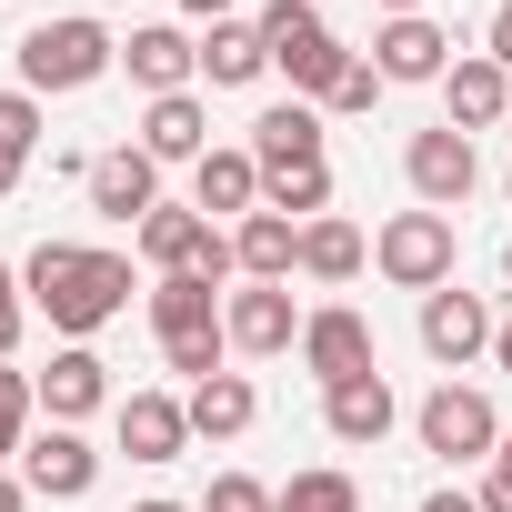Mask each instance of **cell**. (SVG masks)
<instances>
[{
  "label": "cell",
  "instance_id": "16",
  "mask_svg": "<svg viewBox=\"0 0 512 512\" xmlns=\"http://www.w3.org/2000/svg\"><path fill=\"white\" fill-rule=\"evenodd\" d=\"M392 422H402V402H392V382H382V372H362V382H332V392H322V432H332V442H352V452H372Z\"/></svg>",
  "mask_w": 512,
  "mask_h": 512
},
{
  "label": "cell",
  "instance_id": "5",
  "mask_svg": "<svg viewBox=\"0 0 512 512\" xmlns=\"http://www.w3.org/2000/svg\"><path fill=\"white\" fill-rule=\"evenodd\" d=\"M372 262L392 292H442L452 282V211H392L372 231Z\"/></svg>",
  "mask_w": 512,
  "mask_h": 512
},
{
  "label": "cell",
  "instance_id": "33",
  "mask_svg": "<svg viewBox=\"0 0 512 512\" xmlns=\"http://www.w3.org/2000/svg\"><path fill=\"white\" fill-rule=\"evenodd\" d=\"M21 312H31V292H21V262H0V362H11V342H21Z\"/></svg>",
  "mask_w": 512,
  "mask_h": 512
},
{
  "label": "cell",
  "instance_id": "12",
  "mask_svg": "<svg viewBox=\"0 0 512 512\" xmlns=\"http://www.w3.org/2000/svg\"><path fill=\"white\" fill-rule=\"evenodd\" d=\"M21 482H31L41 502H81V492L101 482V452L81 442V422H51V432H31V452H21Z\"/></svg>",
  "mask_w": 512,
  "mask_h": 512
},
{
  "label": "cell",
  "instance_id": "31",
  "mask_svg": "<svg viewBox=\"0 0 512 512\" xmlns=\"http://www.w3.org/2000/svg\"><path fill=\"white\" fill-rule=\"evenodd\" d=\"M382 91H392V81H382V71H372V61H352V71H342V81H332V101H322V111H342V121H362V111H372V101H382Z\"/></svg>",
  "mask_w": 512,
  "mask_h": 512
},
{
  "label": "cell",
  "instance_id": "7",
  "mask_svg": "<svg viewBox=\"0 0 512 512\" xmlns=\"http://www.w3.org/2000/svg\"><path fill=\"white\" fill-rule=\"evenodd\" d=\"M402 181H412V201H422V211H452V201L482 181L472 131H452V121H442V131H412V141H402Z\"/></svg>",
  "mask_w": 512,
  "mask_h": 512
},
{
  "label": "cell",
  "instance_id": "23",
  "mask_svg": "<svg viewBox=\"0 0 512 512\" xmlns=\"http://www.w3.org/2000/svg\"><path fill=\"white\" fill-rule=\"evenodd\" d=\"M262 71H272L262 21H211V41H201V81H211V91H251Z\"/></svg>",
  "mask_w": 512,
  "mask_h": 512
},
{
  "label": "cell",
  "instance_id": "22",
  "mask_svg": "<svg viewBox=\"0 0 512 512\" xmlns=\"http://www.w3.org/2000/svg\"><path fill=\"white\" fill-rule=\"evenodd\" d=\"M181 402H191V442H241L251 412H262V392H251L241 372H211V382H191Z\"/></svg>",
  "mask_w": 512,
  "mask_h": 512
},
{
  "label": "cell",
  "instance_id": "45",
  "mask_svg": "<svg viewBox=\"0 0 512 512\" xmlns=\"http://www.w3.org/2000/svg\"><path fill=\"white\" fill-rule=\"evenodd\" d=\"M502 191H512V171H502Z\"/></svg>",
  "mask_w": 512,
  "mask_h": 512
},
{
  "label": "cell",
  "instance_id": "41",
  "mask_svg": "<svg viewBox=\"0 0 512 512\" xmlns=\"http://www.w3.org/2000/svg\"><path fill=\"white\" fill-rule=\"evenodd\" d=\"M131 512H201V502H171V492H151V502H131Z\"/></svg>",
  "mask_w": 512,
  "mask_h": 512
},
{
  "label": "cell",
  "instance_id": "32",
  "mask_svg": "<svg viewBox=\"0 0 512 512\" xmlns=\"http://www.w3.org/2000/svg\"><path fill=\"white\" fill-rule=\"evenodd\" d=\"M201 512H272V482H251V472H221L201 492Z\"/></svg>",
  "mask_w": 512,
  "mask_h": 512
},
{
  "label": "cell",
  "instance_id": "20",
  "mask_svg": "<svg viewBox=\"0 0 512 512\" xmlns=\"http://www.w3.org/2000/svg\"><path fill=\"white\" fill-rule=\"evenodd\" d=\"M442 101H452V131H492V121H512V71L482 61V51H462L442 71Z\"/></svg>",
  "mask_w": 512,
  "mask_h": 512
},
{
  "label": "cell",
  "instance_id": "26",
  "mask_svg": "<svg viewBox=\"0 0 512 512\" xmlns=\"http://www.w3.org/2000/svg\"><path fill=\"white\" fill-rule=\"evenodd\" d=\"M201 322H221V292L191 282V272H161L151 282V332H201Z\"/></svg>",
  "mask_w": 512,
  "mask_h": 512
},
{
  "label": "cell",
  "instance_id": "25",
  "mask_svg": "<svg viewBox=\"0 0 512 512\" xmlns=\"http://www.w3.org/2000/svg\"><path fill=\"white\" fill-rule=\"evenodd\" d=\"M362 262H372V241H362L352 221H332V211L302 221V282H352Z\"/></svg>",
  "mask_w": 512,
  "mask_h": 512
},
{
  "label": "cell",
  "instance_id": "4",
  "mask_svg": "<svg viewBox=\"0 0 512 512\" xmlns=\"http://www.w3.org/2000/svg\"><path fill=\"white\" fill-rule=\"evenodd\" d=\"M131 241H141V262H151V272H191V282H211V292L241 272L231 231H221V221H201V211H171V201H161V211H151Z\"/></svg>",
  "mask_w": 512,
  "mask_h": 512
},
{
  "label": "cell",
  "instance_id": "2",
  "mask_svg": "<svg viewBox=\"0 0 512 512\" xmlns=\"http://www.w3.org/2000/svg\"><path fill=\"white\" fill-rule=\"evenodd\" d=\"M101 71H121V41H111V21H91V11H61V21H31L21 31V91H91Z\"/></svg>",
  "mask_w": 512,
  "mask_h": 512
},
{
  "label": "cell",
  "instance_id": "1",
  "mask_svg": "<svg viewBox=\"0 0 512 512\" xmlns=\"http://www.w3.org/2000/svg\"><path fill=\"white\" fill-rule=\"evenodd\" d=\"M21 292L31 312L61 332V342H91L101 322L131 312V251H81V241H41L21 262Z\"/></svg>",
  "mask_w": 512,
  "mask_h": 512
},
{
  "label": "cell",
  "instance_id": "28",
  "mask_svg": "<svg viewBox=\"0 0 512 512\" xmlns=\"http://www.w3.org/2000/svg\"><path fill=\"white\" fill-rule=\"evenodd\" d=\"M272 512H362V482L322 462V472H292V482L272 492Z\"/></svg>",
  "mask_w": 512,
  "mask_h": 512
},
{
  "label": "cell",
  "instance_id": "6",
  "mask_svg": "<svg viewBox=\"0 0 512 512\" xmlns=\"http://www.w3.org/2000/svg\"><path fill=\"white\" fill-rule=\"evenodd\" d=\"M412 432H422V452H442V462H492V452H502V422H492V402H482L472 382H442V392H422Z\"/></svg>",
  "mask_w": 512,
  "mask_h": 512
},
{
  "label": "cell",
  "instance_id": "13",
  "mask_svg": "<svg viewBox=\"0 0 512 512\" xmlns=\"http://www.w3.org/2000/svg\"><path fill=\"white\" fill-rule=\"evenodd\" d=\"M121 71H131L151 101H171V91H191V81H201V41H191V31H171V21H151V31H131V41H121Z\"/></svg>",
  "mask_w": 512,
  "mask_h": 512
},
{
  "label": "cell",
  "instance_id": "21",
  "mask_svg": "<svg viewBox=\"0 0 512 512\" xmlns=\"http://www.w3.org/2000/svg\"><path fill=\"white\" fill-rule=\"evenodd\" d=\"M231 251H241V282H292L302 272V221L251 211V221H231Z\"/></svg>",
  "mask_w": 512,
  "mask_h": 512
},
{
  "label": "cell",
  "instance_id": "30",
  "mask_svg": "<svg viewBox=\"0 0 512 512\" xmlns=\"http://www.w3.org/2000/svg\"><path fill=\"white\" fill-rule=\"evenodd\" d=\"M0 151H11V161L41 151V91H0Z\"/></svg>",
  "mask_w": 512,
  "mask_h": 512
},
{
  "label": "cell",
  "instance_id": "10",
  "mask_svg": "<svg viewBox=\"0 0 512 512\" xmlns=\"http://www.w3.org/2000/svg\"><path fill=\"white\" fill-rule=\"evenodd\" d=\"M492 302L482 292H462V282H442V292H422V352L442 362V372H462L472 352H492Z\"/></svg>",
  "mask_w": 512,
  "mask_h": 512
},
{
  "label": "cell",
  "instance_id": "46",
  "mask_svg": "<svg viewBox=\"0 0 512 512\" xmlns=\"http://www.w3.org/2000/svg\"><path fill=\"white\" fill-rule=\"evenodd\" d=\"M312 11H322V0H312Z\"/></svg>",
  "mask_w": 512,
  "mask_h": 512
},
{
  "label": "cell",
  "instance_id": "42",
  "mask_svg": "<svg viewBox=\"0 0 512 512\" xmlns=\"http://www.w3.org/2000/svg\"><path fill=\"white\" fill-rule=\"evenodd\" d=\"M382 11H392V21H412V11H432V0H382Z\"/></svg>",
  "mask_w": 512,
  "mask_h": 512
},
{
  "label": "cell",
  "instance_id": "19",
  "mask_svg": "<svg viewBox=\"0 0 512 512\" xmlns=\"http://www.w3.org/2000/svg\"><path fill=\"white\" fill-rule=\"evenodd\" d=\"M241 151L262 161V181H272V171H302V161H322V111H312V101H272L262 121H251Z\"/></svg>",
  "mask_w": 512,
  "mask_h": 512
},
{
  "label": "cell",
  "instance_id": "36",
  "mask_svg": "<svg viewBox=\"0 0 512 512\" xmlns=\"http://www.w3.org/2000/svg\"><path fill=\"white\" fill-rule=\"evenodd\" d=\"M422 512H482V492H452V482H442V492H432Z\"/></svg>",
  "mask_w": 512,
  "mask_h": 512
},
{
  "label": "cell",
  "instance_id": "14",
  "mask_svg": "<svg viewBox=\"0 0 512 512\" xmlns=\"http://www.w3.org/2000/svg\"><path fill=\"white\" fill-rule=\"evenodd\" d=\"M31 382H41V412H51V422H91V412L111 402V362H101L91 342H61L51 372H31Z\"/></svg>",
  "mask_w": 512,
  "mask_h": 512
},
{
  "label": "cell",
  "instance_id": "8",
  "mask_svg": "<svg viewBox=\"0 0 512 512\" xmlns=\"http://www.w3.org/2000/svg\"><path fill=\"white\" fill-rule=\"evenodd\" d=\"M302 372L332 392V382H362V372H382V352H372V322L352 312V302H322L312 322H302Z\"/></svg>",
  "mask_w": 512,
  "mask_h": 512
},
{
  "label": "cell",
  "instance_id": "39",
  "mask_svg": "<svg viewBox=\"0 0 512 512\" xmlns=\"http://www.w3.org/2000/svg\"><path fill=\"white\" fill-rule=\"evenodd\" d=\"M181 11H191V21H231V0H181Z\"/></svg>",
  "mask_w": 512,
  "mask_h": 512
},
{
  "label": "cell",
  "instance_id": "3",
  "mask_svg": "<svg viewBox=\"0 0 512 512\" xmlns=\"http://www.w3.org/2000/svg\"><path fill=\"white\" fill-rule=\"evenodd\" d=\"M262 51H272V71L292 81V101H332V81L352 71L342 31L312 11V0H272V11H262Z\"/></svg>",
  "mask_w": 512,
  "mask_h": 512
},
{
  "label": "cell",
  "instance_id": "34",
  "mask_svg": "<svg viewBox=\"0 0 512 512\" xmlns=\"http://www.w3.org/2000/svg\"><path fill=\"white\" fill-rule=\"evenodd\" d=\"M482 61H502V71H512V0H492V31H482Z\"/></svg>",
  "mask_w": 512,
  "mask_h": 512
},
{
  "label": "cell",
  "instance_id": "43",
  "mask_svg": "<svg viewBox=\"0 0 512 512\" xmlns=\"http://www.w3.org/2000/svg\"><path fill=\"white\" fill-rule=\"evenodd\" d=\"M502 282H512V241H502Z\"/></svg>",
  "mask_w": 512,
  "mask_h": 512
},
{
  "label": "cell",
  "instance_id": "17",
  "mask_svg": "<svg viewBox=\"0 0 512 512\" xmlns=\"http://www.w3.org/2000/svg\"><path fill=\"white\" fill-rule=\"evenodd\" d=\"M121 452H131V462H181V452H191V402H171V392H121Z\"/></svg>",
  "mask_w": 512,
  "mask_h": 512
},
{
  "label": "cell",
  "instance_id": "29",
  "mask_svg": "<svg viewBox=\"0 0 512 512\" xmlns=\"http://www.w3.org/2000/svg\"><path fill=\"white\" fill-rule=\"evenodd\" d=\"M31 412H41V382L0 362V462H11V452H31Z\"/></svg>",
  "mask_w": 512,
  "mask_h": 512
},
{
  "label": "cell",
  "instance_id": "18",
  "mask_svg": "<svg viewBox=\"0 0 512 512\" xmlns=\"http://www.w3.org/2000/svg\"><path fill=\"white\" fill-rule=\"evenodd\" d=\"M191 211L201 221H251V211H262V161H251V151H201L191 161Z\"/></svg>",
  "mask_w": 512,
  "mask_h": 512
},
{
  "label": "cell",
  "instance_id": "24",
  "mask_svg": "<svg viewBox=\"0 0 512 512\" xmlns=\"http://www.w3.org/2000/svg\"><path fill=\"white\" fill-rule=\"evenodd\" d=\"M141 151H151V161H201V151H211V111H201L191 91L151 101V111H141Z\"/></svg>",
  "mask_w": 512,
  "mask_h": 512
},
{
  "label": "cell",
  "instance_id": "38",
  "mask_svg": "<svg viewBox=\"0 0 512 512\" xmlns=\"http://www.w3.org/2000/svg\"><path fill=\"white\" fill-rule=\"evenodd\" d=\"M21 171H31V161H11V151H0V201H11V191H21Z\"/></svg>",
  "mask_w": 512,
  "mask_h": 512
},
{
  "label": "cell",
  "instance_id": "37",
  "mask_svg": "<svg viewBox=\"0 0 512 512\" xmlns=\"http://www.w3.org/2000/svg\"><path fill=\"white\" fill-rule=\"evenodd\" d=\"M0 512H31V482L21 472H0Z\"/></svg>",
  "mask_w": 512,
  "mask_h": 512
},
{
  "label": "cell",
  "instance_id": "27",
  "mask_svg": "<svg viewBox=\"0 0 512 512\" xmlns=\"http://www.w3.org/2000/svg\"><path fill=\"white\" fill-rule=\"evenodd\" d=\"M262 211H282V221H322V211H332V161L272 171V181H262Z\"/></svg>",
  "mask_w": 512,
  "mask_h": 512
},
{
  "label": "cell",
  "instance_id": "11",
  "mask_svg": "<svg viewBox=\"0 0 512 512\" xmlns=\"http://www.w3.org/2000/svg\"><path fill=\"white\" fill-rule=\"evenodd\" d=\"M91 211H101V221H131V231H141V221L161 211V161H151L141 141L101 151V161H91Z\"/></svg>",
  "mask_w": 512,
  "mask_h": 512
},
{
  "label": "cell",
  "instance_id": "35",
  "mask_svg": "<svg viewBox=\"0 0 512 512\" xmlns=\"http://www.w3.org/2000/svg\"><path fill=\"white\" fill-rule=\"evenodd\" d=\"M482 512H512V462H492V472H482Z\"/></svg>",
  "mask_w": 512,
  "mask_h": 512
},
{
  "label": "cell",
  "instance_id": "15",
  "mask_svg": "<svg viewBox=\"0 0 512 512\" xmlns=\"http://www.w3.org/2000/svg\"><path fill=\"white\" fill-rule=\"evenodd\" d=\"M372 71H382V81H442V71H452V31H442L432 11H412V21H382V41H372Z\"/></svg>",
  "mask_w": 512,
  "mask_h": 512
},
{
  "label": "cell",
  "instance_id": "40",
  "mask_svg": "<svg viewBox=\"0 0 512 512\" xmlns=\"http://www.w3.org/2000/svg\"><path fill=\"white\" fill-rule=\"evenodd\" d=\"M492 362H502V372H512V312H502V332H492Z\"/></svg>",
  "mask_w": 512,
  "mask_h": 512
},
{
  "label": "cell",
  "instance_id": "44",
  "mask_svg": "<svg viewBox=\"0 0 512 512\" xmlns=\"http://www.w3.org/2000/svg\"><path fill=\"white\" fill-rule=\"evenodd\" d=\"M492 462H512V432H502V452H492Z\"/></svg>",
  "mask_w": 512,
  "mask_h": 512
},
{
  "label": "cell",
  "instance_id": "9",
  "mask_svg": "<svg viewBox=\"0 0 512 512\" xmlns=\"http://www.w3.org/2000/svg\"><path fill=\"white\" fill-rule=\"evenodd\" d=\"M302 322H312V312H292V282H241V292L221 302V332H231V352H251V362L292 352Z\"/></svg>",
  "mask_w": 512,
  "mask_h": 512
}]
</instances>
